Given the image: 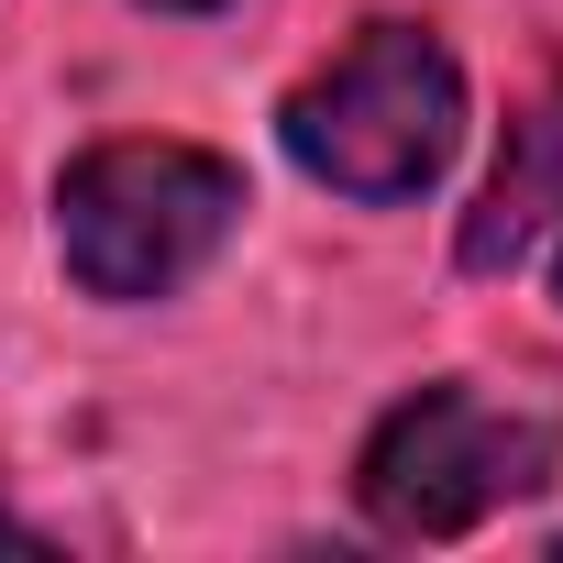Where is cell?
<instances>
[{
  "mask_svg": "<svg viewBox=\"0 0 563 563\" xmlns=\"http://www.w3.org/2000/svg\"><path fill=\"white\" fill-rule=\"evenodd\" d=\"M276 133H288V166L321 177L332 199L398 210L464 144V67L420 23H365L288 111H276Z\"/></svg>",
  "mask_w": 563,
  "mask_h": 563,
  "instance_id": "obj_1",
  "label": "cell"
},
{
  "mask_svg": "<svg viewBox=\"0 0 563 563\" xmlns=\"http://www.w3.org/2000/svg\"><path fill=\"white\" fill-rule=\"evenodd\" d=\"M243 177L199 144H89L56 188V254L89 299H177L232 243Z\"/></svg>",
  "mask_w": 563,
  "mask_h": 563,
  "instance_id": "obj_2",
  "label": "cell"
},
{
  "mask_svg": "<svg viewBox=\"0 0 563 563\" xmlns=\"http://www.w3.org/2000/svg\"><path fill=\"white\" fill-rule=\"evenodd\" d=\"M552 464H563V431L541 409H497L486 387L442 376V387H420L376 420V442L354 464V497L387 541H464L508 497H541Z\"/></svg>",
  "mask_w": 563,
  "mask_h": 563,
  "instance_id": "obj_3",
  "label": "cell"
},
{
  "mask_svg": "<svg viewBox=\"0 0 563 563\" xmlns=\"http://www.w3.org/2000/svg\"><path fill=\"white\" fill-rule=\"evenodd\" d=\"M563 221V78L508 122V155H497V177H486V199L464 210V276H508L541 232Z\"/></svg>",
  "mask_w": 563,
  "mask_h": 563,
  "instance_id": "obj_4",
  "label": "cell"
},
{
  "mask_svg": "<svg viewBox=\"0 0 563 563\" xmlns=\"http://www.w3.org/2000/svg\"><path fill=\"white\" fill-rule=\"evenodd\" d=\"M0 552H45V541H34V530H23L12 508H0Z\"/></svg>",
  "mask_w": 563,
  "mask_h": 563,
  "instance_id": "obj_5",
  "label": "cell"
},
{
  "mask_svg": "<svg viewBox=\"0 0 563 563\" xmlns=\"http://www.w3.org/2000/svg\"><path fill=\"white\" fill-rule=\"evenodd\" d=\"M155 12H221V0H155Z\"/></svg>",
  "mask_w": 563,
  "mask_h": 563,
  "instance_id": "obj_6",
  "label": "cell"
},
{
  "mask_svg": "<svg viewBox=\"0 0 563 563\" xmlns=\"http://www.w3.org/2000/svg\"><path fill=\"white\" fill-rule=\"evenodd\" d=\"M552 288H563V254H552Z\"/></svg>",
  "mask_w": 563,
  "mask_h": 563,
  "instance_id": "obj_7",
  "label": "cell"
}]
</instances>
